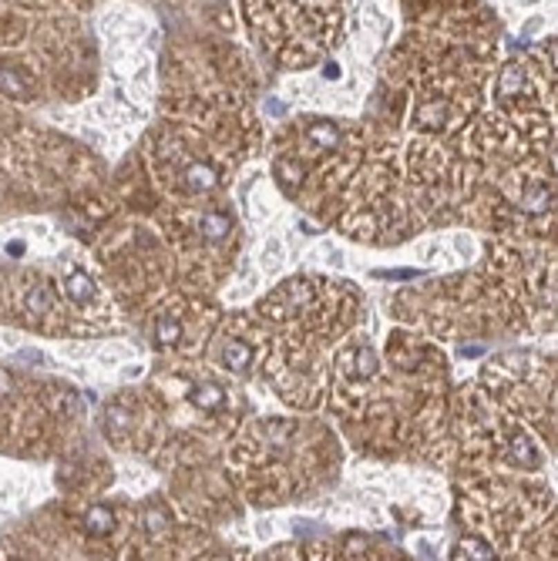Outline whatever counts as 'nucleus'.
Wrapping results in <instances>:
<instances>
[{
  "label": "nucleus",
  "mask_w": 558,
  "mask_h": 561,
  "mask_svg": "<svg viewBox=\"0 0 558 561\" xmlns=\"http://www.w3.org/2000/svg\"><path fill=\"white\" fill-rule=\"evenodd\" d=\"M64 293H68V299H75L77 306H84L95 296V282H91V276H84V273H71L64 279Z\"/></svg>",
  "instance_id": "nucleus-1"
},
{
  "label": "nucleus",
  "mask_w": 558,
  "mask_h": 561,
  "mask_svg": "<svg viewBox=\"0 0 558 561\" xmlns=\"http://www.w3.org/2000/svg\"><path fill=\"white\" fill-rule=\"evenodd\" d=\"M84 524H88L91 535H111V528H115V514H111V508H104V504H95V508L88 511Z\"/></svg>",
  "instance_id": "nucleus-2"
},
{
  "label": "nucleus",
  "mask_w": 558,
  "mask_h": 561,
  "mask_svg": "<svg viewBox=\"0 0 558 561\" xmlns=\"http://www.w3.org/2000/svg\"><path fill=\"white\" fill-rule=\"evenodd\" d=\"M192 400H195V407H202V410H219L222 400H226V393L215 383H202V386L192 390Z\"/></svg>",
  "instance_id": "nucleus-3"
},
{
  "label": "nucleus",
  "mask_w": 558,
  "mask_h": 561,
  "mask_svg": "<svg viewBox=\"0 0 558 561\" xmlns=\"http://www.w3.org/2000/svg\"><path fill=\"white\" fill-rule=\"evenodd\" d=\"M222 360H226L229 370H246L249 360H253V350H249L246 343L232 339V343H226V350H222Z\"/></svg>",
  "instance_id": "nucleus-4"
},
{
  "label": "nucleus",
  "mask_w": 558,
  "mask_h": 561,
  "mask_svg": "<svg viewBox=\"0 0 558 561\" xmlns=\"http://www.w3.org/2000/svg\"><path fill=\"white\" fill-rule=\"evenodd\" d=\"M185 181H189V188L192 192H209V188H215V172L209 168V165H192L189 172H185Z\"/></svg>",
  "instance_id": "nucleus-5"
},
{
  "label": "nucleus",
  "mask_w": 558,
  "mask_h": 561,
  "mask_svg": "<svg viewBox=\"0 0 558 561\" xmlns=\"http://www.w3.org/2000/svg\"><path fill=\"white\" fill-rule=\"evenodd\" d=\"M51 293L44 289V286H34L30 293H27V313H34V316H41V313H51Z\"/></svg>",
  "instance_id": "nucleus-6"
},
{
  "label": "nucleus",
  "mask_w": 558,
  "mask_h": 561,
  "mask_svg": "<svg viewBox=\"0 0 558 561\" xmlns=\"http://www.w3.org/2000/svg\"><path fill=\"white\" fill-rule=\"evenodd\" d=\"M178 336H182V326H178L172 316H162L158 326H155V339H158L162 346H172V343H178Z\"/></svg>",
  "instance_id": "nucleus-7"
},
{
  "label": "nucleus",
  "mask_w": 558,
  "mask_h": 561,
  "mask_svg": "<svg viewBox=\"0 0 558 561\" xmlns=\"http://www.w3.org/2000/svg\"><path fill=\"white\" fill-rule=\"evenodd\" d=\"M0 91H3V95H10V98H27V95H30L24 81L14 75V71H3V68H0Z\"/></svg>",
  "instance_id": "nucleus-8"
},
{
  "label": "nucleus",
  "mask_w": 558,
  "mask_h": 561,
  "mask_svg": "<svg viewBox=\"0 0 558 561\" xmlns=\"http://www.w3.org/2000/svg\"><path fill=\"white\" fill-rule=\"evenodd\" d=\"M202 232L209 235V239H226L229 219L226 215H219V212H209V215H202Z\"/></svg>",
  "instance_id": "nucleus-9"
},
{
  "label": "nucleus",
  "mask_w": 558,
  "mask_h": 561,
  "mask_svg": "<svg viewBox=\"0 0 558 561\" xmlns=\"http://www.w3.org/2000/svg\"><path fill=\"white\" fill-rule=\"evenodd\" d=\"M518 84H521V71H518V68H508L505 75H501V81H498V91L508 95V91H514Z\"/></svg>",
  "instance_id": "nucleus-10"
},
{
  "label": "nucleus",
  "mask_w": 558,
  "mask_h": 561,
  "mask_svg": "<svg viewBox=\"0 0 558 561\" xmlns=\"http://www.w3.org/2000/svg\"><path fill=\"white\" fill-rule=\"evenodd\" d=\"M145 524H148V528H152V531H165V528H169V518H165V514H162V511H145Z\"/></svg>",
  "instance_id": "nucleus-11"
},
{
  "label": "nucleus",
  "mask_w": 558,
  "mask_h": 561,
  "mask_svg": "<svg viewBox=\"0 0 558 561\" xmlns=\"http://www.w3.org/2000/svg\"><path fill=\"white\" fill-rule=\"evenodd\" d=\"M309 138H316V141H323V145H333V141H336V131H333V128H313Z\"/></svg>",
  "instance_id": "nucleus-12"
},
{
  "label": "nucleus",
  "mask_w": 558,
  "mask_h": 561,
  "mask_svg": "<svg viewBox=\"0 0 558 561\" xmlns=\"http://www.w3.org/2000/svg\"><path fill=\"white\" fill-rule=\"evenodd\" d=\"M7 255H24V242H7Z\"/></svg>",
  "instance_id": "nucleus-13"
},
{
  "label": "nucleus",
  "mask_w": 558,
  "mask_h": 561,
  "mask_svg": "<svg viewBox=\"0 0 558 561\" xmlns=\"http://www.w3.org/2000/svg\"><path fill=\"white\" fill-rule=\"evenodd\" d=\"M3 393H10V377L0 370V397H3Z\"/></svg>",
  "instance_id": "nucleus-14"
}]
</instances>
